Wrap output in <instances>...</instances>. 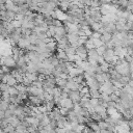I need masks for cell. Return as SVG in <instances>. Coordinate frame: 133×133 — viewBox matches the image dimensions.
<instances>
[{
	"instance_id": "4fadbf2b",
	"label": "cell",
	"mask_w": 133,
	"mask_h": 133,
	"mask_svg": "<svg viewBox=\"0 0 133 133\" xmlns=\"http://www.w3.org/2000/svg\"><path fill=\"white\" fill-rule=\"evenodd\" d=\"M89 39L92 40V42H93V44H94V47H95V48H98V47H100V46L104 45L103 42H102L100 39H93V38H89Z\"/></svg>"
},
{
	"instance_id": "6da1fadb",
	"label": "cell",
	"mask_w": 133,
	"mask_h": 133,
	"mask_svg": "<svg viewBox=\"0 0 133 133\" xmlns=\"http://www.w3.org/2000/svg\"><path fill=\"white\" fill-rule=\"evenodd\" d=\"M6 66L9 68H15L16 61L13 58V56H0V66Z\"/></svg>"
},
{
	"instance_id": "9c48e42d",
	"label": "cell",
	"mask_w": 133,
	"mask_h": 133,
	"mask_svg": "<svg viewBox=\"0 0 133 133\" xmlns=\"http://www.w3.org/2000/svg\"><path fill=\"white\" fill-rule=\"evenodd\" d=\"M101 27H102V22H94L89 26V28L92 31H99Z\"/></svg>"
},
{
	"instance_id": "8fae6325",
	"label": "cell",
	"mask_w": 133,
	"mask_h": 133,
	"mask_svg": "<svg viewBox=\"0 0 133 133\" xmlns=\"http://www.w3.org/2000/svg\"><path fill=\"white\" fill-rule=\"evenodd\" d=\"M99 67L101 69V72H103V73H108V71H109V64H108V62L104 61L103 64L99 65Z\"/></svg>"
},
{
	"instance_id": "f1b7e54d",
	"label": "cell",
	"mask_w": 133,
	"mask_h": 133,
	"mask_svg": "<svg viewBox=\"0 0 133 133\" xmlns=\"http://www.w3.org/2000/svg\"><path fill=\"white\" fill-rule=\"evenodd\" d=\"M68 74H65V73H60V75H59V78H61V79H67L68 78Z\"/></svg>"
},
{
	"instance_id": "ffe728a7",
	"label": "cell",
	"mask_w": 133,
	"mask_h": 133,
	"mask_svg": "<svg viewBox=\"0 0 133 133\" xmlns=\"http://www.w3.org/2000/svg\"><path fill=\"white\" fill-rule=\"evenodd\" d=\"M98 125H99L100 129H107V126H108V124H107L106 122H105L104 120L99 121V122H98Z\"/></svg>"
},
{
	"instance_id": "5bb4252c",
	"label": "cell",
	"mask_w": 133,
	"mask_h": 133,
	"mask_svg": "<svg viewBox=\"0 0 133 133\" xmlns=\"http://www.w3.org/2000/svg\"><path fill=\"white\" fill-rule=\"evenodd\" d=\"M8 93L10 94V96H12V97H15V96H17L18 95V90H17V88L15 87V86H10L9 87V89H8Z\"/></svg>"
},
{
	"instance_id": "d6986e66",
	"label": "cell",
	"mask_w": 133,
	"mask_h": 133,
	"mask_svg": "<svg viewBox=\"0 0 133 133\" xmlns=\"http://www.w3.org/2000/svg\"><path fill=\"white\" fill-rule=\"evenodd\" d=\"M11 24H12V26L14 27V28H20L21 27V21L14 19L13 21H11Z\"/></svg>"
},
{
	"instance_id": "9a60e30c",
	"label": "cell",
	"mask_w": 133,
	"mask_h": 133,
	"mask_svg": "<svg viewBox=\"0 0 133 133\" xmlns=\"http://www.w3.org/2000/svg\"><path fill=\"white\" fill-rule=\"evenodd\" d=\"M15 129H16V128L14 127V126H12L11 124H9V125L3 129V132H4V133H14V132H15Z\"/></svg>"
},
{
	"instance_id": "484cf974",
	"label": "cell",
	"mask_w": 133,
	"mask_h": 133,
	"mask_svg": "<svg viewBox=\"0 0 133 133\" xmlns=\"http://www.w3.org/2000/svg\"><path fill=\"white\" fill-rule=\"evenodd\" d=\"M68 111H69V109H67V108H65V107H59V113H60L62 116H67Z\"/></svg>"
},
{
	"instance_id": "4316f807",
	"label": "cell",
	"mask_w": 133,
	"mask_h": 133,
	"mask_svg": "<svg viewBox=\"0 0 133 133\" xmlns=\"http://www.w3.org/2000/svg\"><path fill=\"white\" fill-rule=\"evenodd\" d=\"M13 115H14V111L13 110H11V109L8 108V109L4 111V117H11Z\"/></svg>"
},
{
	"instance_id": "44dd1931",
	"label": "cell",
	"mask_w": 133,
	"mask_h": 133,
	"mask_svg": "<svg viewBox=\"0 0 133 133\" xmlns=\"http://www.w3.org/2000/svg\"><path fill=\"white\" fill-rule=\"evenodd\" d=\"M89 104L92 106H96V105L99 104V99H97V98H89Z\"/></svg>"
},
{
	"instance_id": "ac0fdd59",
	"label": "cell",
	"mask_w": 133,
	"mask_h": 133,
	"mask_svg": "<svg viewBox=\"0 0 133 133\" xmlns=\"http://www.w3.org/2000/svg\"><path fill=\"white\" fill-rule=\"evenodd\" d=\"M51 25H53V26H55V27H60V26H64V23H62L60 20L53 19V20H52V23H51Z\"/></svg>"
},
{
	"instance_id": "7402d4cb",
	"label": "cell",
	"mask_w": 133,
	"mask_h": 133,
	"mask_svg": "<svg viewBox=\"0 0 133 133\" xmlns=\"http://www.w3.org/2000/svg\"><path fill=\"white\" fill-rule=\"evenodd\" d=\"M31 85L36 86V87H38V88H43V83H42L41 81H39V80H36V81L31 82Z\"/></svg>"
},
{
	"instance_id": "5b68a950",
	"label": "cell",
	"mask_w": 133,
	"mask_h": 133,
	"mask_svg": "<svg viewBox=\"0 0 133 133\" xmlns=\"http://www.w3.org/2000/svg\"><path fill=\"white\" fill-rule=\"evenodd\" d=\"M6 120H8L9 124H11L12 126H14L15 128L21 123V121L19 120V118H18L16 115H13V116H11V117H6Z\"/></svg>"
},
{
	"instance_id": "7a4b0ae2",
	"label": "cell",
	"mask_w": 133,
	"mask_h": 133,
	"mask_svg": "<svg viewBox=\"0 0 133 133\" xmlns=\"http://www.w3.org/2000/svg\"><path fill=\"white\" fill-rule=\"evenodd\" d=\"M80 98H81V96L79 94V90H71V92L69 93V99H71L73 101V103L79 102Z\"/></svg>"
},
{
	"instance_id": "83f0119b",
	"label": "cell",
	"mask_w": 133,
	"mask_h": 133,
	"mask_svg": "<svg viewBox=\"0 0 133 133\" xmlns=\"http://www.w3.org/2000/svg\"><path fill=\"white\" fill-rule=\"evenodd\" d=\"M100 37H101V33H100V32H98V31H93L92 37H90V38H93V39H100Z\"/></svg>"
},
{
	"instance_id": "ba28073f",
	"label": "cell",
	"mask_w": 133,
	"mask_h": 133,
	"mask_svg": "<svg viewBox=\"0 0 133 133\" xmlns=\"http://www.w3.org/2000/svg\"><path fill=\"white\" fill-rule=\"evenodd\" d=\"M111 33H109V32H104V33H102L101 34V37H100V40L103 42V44H105V43H107V42H109L110 40H111Z\"/></svg>"
},
{
	"instance_id": "30bf717a",
	"label": "cell",
	"mask_w": 133,
	"mask_h": 133,
	"mask_svg": "<svg viewBox=\"0 0 133 133\" xmlns=\"http://www.w3.org/2000/svg\"><path fill=\"white\" fill-rule=\"evenodd\" d=\"M69 4H70V2L61 0V1H59V3H58V6L60 8L59 10H60V11H62V12L68 11V9H69Z\"/></svg>"
},
{
	"instance_id": "277c9868",
	"label": "cell",
	"mask_w": 133,
	"mask_h": 133,
	"mask_svg": "<svg viewBox=\"0 0 133 133\" xmlns=\"http://www.w3.org/2000/svg\"><path fill=\"white\" fill-rule=\"evenodd\" d=\"M54 13L56 14V18H57V20H60L61 22H64V21L66 20V18H67V14H66L65 12H62V11H60V10H58V9H55V10H54Z\"/></svg>"
},
{
	"instance_id": "e0dca14e",
	"label": "cell",
	"mask_w": 133,
	"mask_h": 133,
	"mask_svg": "<svg viewBox=\"0 0 133 133\" xmlns=\"http://www.w3.org/2000/svg\"><path fill=\"white\" fill-rule=\"evenodd\" d=\"M89 96H90V98H97V99H99L100 92L99 90H89Z\"/></svg>"
},
{
	"instance_id": "7c38bea8",
	"label": "cell",
	"mask_w": 133,
	"mask_h": 133,
	"mask_svg": "<svg viewBox=\"0 0 133 133\" xmlns=\"http://www.w3.org/2000/svg\"><path fill=\"white\" fill-rule=\"evenodd\" d=\"M17 83H18V82H17L16 78H15V77H13L12 75L10 76V78L8 79V81H6V84H8L9 86H15Z\"/></svg>"
},
{
	"instance_id": "2e32d148",
	"label": "cell",
	"mask_w": 133,
	"mask_h": 133,
	"mask_svg": "<svg viewBox=\"0 0 133 133\" xmlns=\"http://www.w3.org/2000/svg\"><path fill=\"white\" fill-rule=\"evenodd\" d=\"M105 50H106V47H105V45H102V46H100V47L96 48V51H97V53L99 54V55H101V56H102V55L104 54Z\"/></svg>"
},
{
	"instance_id": "cb8c5ba5",
	"label": "cell",
	"mask_w": 133,
	"mask_h": 133,
	"mask_svg": "<svg viewBox=\"0 0 133 133\" xmlns=\"http://www.w3.org/2000/svg\"><path fill=\"white\" fill-rule=\"evenodd\" d=\"M1 67V71H2V73L3 74H8V73H11V68H9V67H6V66H4V65H2V66H0Z\"/></svg>"
},
{
	"instance_id": "d4e9b609",
	"label": "cell",
	"mask_w": 133,
	"mask_h": 133,
	"mask_svg": "<svg viewBox=\"0 0 133 133\" xmlns=\"http://www.w3.org/2000/svg\"><path fill=\"white\" fill-rule=\"evenodd\" d=\"M110 99H111V101H113L115 103L120 102V97H118L117 95H115V94H111L110 95Z\"/></svg>"
},
{
	"instance_id": "603a6c76",
	"label": "cell",
	"mask_w": 133,
	"mask_h": 133,
	"mask_svg": "<svg viewBox=\"0 0 133 133\" xmlns=\"http://www.w3.org/2000/svg\"><path fill=\"white\" fill-rule=\"evenodd\" d=\"M9 85L6 84V83H2V82H0V90L1 92H8V89H9Z\"/></svg>"
},
{
	"instance_id": "8992f818",
	"label": "cell",
	"mask_w": 133,
	"mask_h": 133,
	"mask_svg": "<svg viewBox=\"0 0 133 133\" xmlns=\"http://www.w3.org/2000/svg\"><path fill=\"white\" fill-rule=\"evenodd\" d=\"M79 105L81 107H84V108H86V107H88L89 106V98H87V97H81L80 98V100H79Z\"/></svg>"
},
{
	"instance_id": "3957f363",
	"label": "cell",
	"mask_w": 133,
	"mask_h": 133,
	"mask_svg": "<svg viewBox=\"0 0 133 133\" xmlns=\"http://www.w3.org/2000/svg\"><path fill=\"white\" fill-rule=\"evenodd\" d=\"M28 45H30V43H29L28 40H27L26 38H21V39L17 42V46H18L20 49H26Z\"/></svg>"
},
{
	"instance_id": "52a82bcc",
	"label": "cell",
	"mask_w": 133,
	"mask_h": 133,
	"mask_svg": "<svg viewBox=\"0 0 133 133\" xmlns=\"http://www.w3.org/2000/svg\"><path fill=\"white\" fill-rule=\"evenodd\" d=\"M24 75H25V78H27L30 82H33V81L38 80V73H28V72H26Z\"/></svg>"
}]
</instances>
